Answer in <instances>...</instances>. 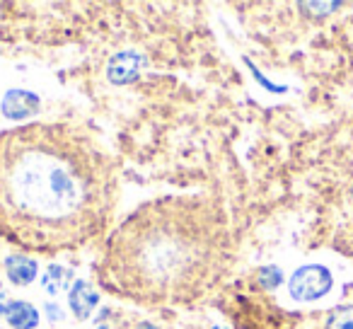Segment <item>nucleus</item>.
Wrapping results in <instances>:
<instances>
[{"label": "nucleus", "mask_w": 353, "mask_h": 329, "mask_svg": "<svg viewBox=\"0 0 353 329\" xmlns=\"http://www.w3.org/2000/svg\"><path fill=\"white\" fill-rule=\"evenodd\" d=\"M117 197L112 162L63 123L0 133V235L30 252L83 247Z\"/></svg>", "instance_id": "1"}, {"label": "nucleus", "mask_w": 353, "mask_h": 329, "mask_svg": "<svg viewBox=\"0 0 353 329\" xmlns=\"http://www.w3.org/2000/svg\"><path fill=\"white\" fill-rule=\"evenodd\" d=\"M223 247V221L213 203L196 197L157 199L112 232L99 281L141 305L189 303L221 274Z\"/></svg>", "instance_id": "2"}, {"label": "nucleus", "mask_w": 353, "mask_h": 329, "mask_svg": "<svg viewBox=\"0 0 353 329\" xmlns=\"http://www.w3.org/2000/svg\"><path fill=\"white\" fill-rule=\"evenodd\" d=\"M334 288V276L322 264H305L290 276L288 293L298 303H314Z\"/></svg>", "instance_id": "3"}, {"label": "nucleus", "mask_w": 353, "mask_h": 329, "mask_svg": "<svg viewBox=\"0 0 353 329\" xmlns=\"http://www.w3.org/2000/svg\"><path fill=\"white\" fill-rule=\"evenodd\" d=\"M0 109L10 121H22L39 112V97L30 90H8Z\"/></svg>", "instance_id": "4"}, {"label": "nucleus", "mask_w": 353, "mask_h": 329, "mask_svg": "<svg viewBox=\"0 0 353 329\" xmlns=\"http://www.w3.org/2000/svg\"><path fill=\"white\" fill-rule=\"evenodd\" d=\"M143 68V56L136 54V51H121V54L112 56L107 66V78L112 80L114 85H128L138 78Z\"/></svg>", "instance_id": "5"}, {"label": "nucleus", "mask_w": 353, "mask_h": 329, "mask_svg": "<svg viewBox=\"0 0 353 329\" xmlns=\"http://www.w3.org/2000/svg\"><path fill=\"white\" fill-rule=\"evenodd\" d=\"M99 303V293L88 283V281H75L68 293V305L78 319H88L94 312Z\"/></svg>", "instance_id": "6"}, {"label": "nucleus", "mask_w": 353, "mask_h": 329, "mask_svg": "<svg viewBox=\"0 0 353 329\" xmlns=\"http://www.w3.org/2000/svg\"><path fill=\"white\" fill-rule=\"evenodd\" d=\"M37 271H39L37 261L30 259V257H25V255H10L6 259V274L15 286L32 283V281L37 279Z\"/></svg>", "instance_id": "7"}, {"label": "nucleus", "mask_w": 353, "mask_h": 329, "mask_svg": "<svg viewBox=\"0 0 353 329\" xmlns=\"http://www.w3.org/2000/svg\"><path fill=\"white\" fill-rule=\"evenodd\" d=\"M8 324L15 329H37L39 324V312L27 300H10V308L6 312Z\"/></svg>", "instance_id": "8"}, {"label": "nucleus", "mask_w": 353, "mask_h": 329, "mask_svg": "<svg viewBox=\"0 0 353 329\" xmlns=\"http://www.w3.org/2000/svg\"><path fill=\"white\" fill-rule=\"evenodd\" d=\"M70 279H73V274H70L65 266L61 264H51L49 269H46L44 279H41V283H44V290L49 295H59L61 290H65V286L70 283Z\"/></svg>", "instance_id": "9"}, {"label": "nucleus", "mask_w": 353, "mask_h": 329, "mask_svg": "<svg viewBox=\"0 0 353 329\" xmlns=\"http://www.w3.org/2000/svg\"><path fill=\"white\" fill-rule=\"evenodd\" d=\"M327 329H353V305L334 310L327 319Z\"/></svg>", "instance_id": "10"}, {"label": "nucleus", "mask_w": 353, "mask_h": 329, "mask_svg": "<svg viewBox=\"0 0 353 329\" xmlns=\"http://www.w3.org/2000/svg\"><path fill=\"white\" fill-rule=\"evenodd\" d=\"M256 279H259V283L264 286V288H276V286L283 283V271L274 264L261 266V269L256 271Z\"/></svg>", "instance_id": "11"}, {"label": "nucleus", "mask_w": 353, "mask_h": 329, "mask_svg": "<svg viewBox=\"0 0 353 329\" xmlns=\"http://www.w3.org/2000/svg\"><path fill=\"white\" fill-rule=\"evenodd\" d=\"M250 68H252V73H254V78L259 80V83L264 85L266 90H271V92H285V85H276V83H271V80H266L264 75H261L259 70H256V68H254V66H252V63H250Z\"/></svg>", "instance_id": "12"}, {"label": "nucleus", "mask_w": 353, "mask_h": 329, "mask_svg": "<svg viewBox=\"0 0 353 329\" xmlns=\"http://www.w3.org/2000/svg\"><path fill=\"white\" fill-rule=\"evenodd\" d=\"M303 8H307V10H319V15H329L332 10H336L339 3H303Z\"/></svg>", "instance_id": "13"}, {"label": "nucleus", "mask_w": 353, "mask_h": 329, "mask_svg": "<svg viewBox=\"0 0 353 329\" xmlns=\"http://www.w3.org/2000/svg\"><path fill=\"white\" fill-rule=\"evenodd\" d=\"M46 312H49L51 322H56V319H63V312H61V310L56 308L54 303H49V305H46Z\"/></svg>", "instance_id": "14"}, {"label": "nucleus", "mask_w": 353, "mask_h": 329, "mask_svg": "<svg viewBox=\"0 0 353 329\" xmlns=\"http://www.w3.org/2000/svg\"><path fill=\"white\" fill-rule=\"evenodd\" d=\"M8 308H10V300H8L6 290L0 288V315H6V312H8Z\"/></svg>", "instance_id": "15"}, {"label": "nucleus", "mask_w": 353, "mask_h": 329, "mask_svg": "<svg viewBox=\"0 0 353 329\" xmlns=\"http://www.w3.org/2000/svg\"><path fill=\"white\" fill-rule=\"evenodd\" d=\"M138 329H160V327H155L152 322H141L138 324Z\"/></svg>", "instance_id": "16"}, {"label": "nucleus", "mask_w": 353, "mask_h": 329, "mask_svg": "<svg viewBox=\"0 0 353 329\" xmlns=\"http://www.w3.org/2000/svg\"><path fill=\"white\" fill-rule=\"evenodd\" d=\"M213 329H225V327H213Z\"/></svg>", "instance_id": "17"}]
</instances>
